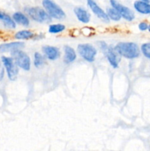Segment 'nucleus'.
<instances>
[{
  "label": "nucleus",
  "mask_w": 150,
  "mask_h": 151,
  "mask_svg": "<svg viewBox=\"0 0 150 151\" xmlns=\"http://www.w3.org/2000/svg\"><path fill=\"white\" fill-rule=\"evenodd\" d=\"M35 36L33 32L30 30H20L15 34V38L18 40H27Z\"/></svg>",
  "instance_id": "obj_17"
},
{
  "label": "nucleus",
  "mask_w": 150,
  "mask_h": 151,
  "mask_svg": "<svg viewBox=\"0 0 150 151\" xmlns=\"http://www.w3.org/2000/svg\"><path fill=\"white\" fill-rule=\"evenodd\" d=\"M120 56L127 59H134L139 57L140 49L134 42H120L114 47Z\"/></svg>",
  "instance_id": "obj_1"
},
{
  "label": "nucleus",
  "mask_w": 150,
  "mask_h": 151,
  "mask_svg": "<svg viewBox=\"0 0 150 151\" xmlns=\"http://www.w3.org/2000/svg\"><path fill=\"white\" fill-rule=\"evenodd\" d=\"M76 58V54L75 50L72 47L69 46H66L64 48V58H63V62L66 64L72 63L74 61Z\"/></svg>",
  "instance_id": "obj_14"
},
{
  "label": "nucleus",
  "mask_w": 150,
  "mask_h": 151,
  "mask_svg": "<svg viewBox=\"0 0 150 151\" xmlns=\"http://www.w3.org/2000/svg\"><path fill=\"white\" fill-rule=\"evenodd\" d=\"M99 46L102 50L104 54H105L107 60L113 68H117L120 61V55L116 52L114 48L109 47L104 41H100Z\"/></svg>",
  "instance_id": "obj_5"
},
{
  "label": "nucleus",
  "mask_w": 150,
  "mask_h": 151,
  "mask_svg": "<svg viewBox=\"0 0 150 151\" xmlns=\"http://www.w3.org/2000/svg\"><path fill=\"white\" fill-rule=\"evenodd\" d=\"M42 4L46 12L51 18L56 19H63L66 18V13L63 9L53 1L44 0L42 1Z\"/></svg>",
  "instance_id": "obj_3"
},
{
  "label": "nucleus",
  "mask_w": 150,
  "mask_h": 151,
  "mask_svg": "<svg viewBox=\"0 0 150 151\" xmlns=\"http://www.w3.org/2000/svg\"><path fill=\"white\" fill-rule=\"evenodd\" d=\"M138 28L142 31L146 30V29H148V24H147L146 22H141L138 25Z\"/></svg>",
  "instance_id": "obj_22"
},
{
  "label": "nucleus",
  "mask_w": 150,
  "mask_h": 151,
  "mask_svg": "<svg viewBox=\"0 0 150 151\" xmlns=\"http://www.w3.org/2000/svg\"><path fill=\"white\" fill-rule=\"evenodd\" d=\"M110 3L111 4L112 7L117 10L119 14L121 15V18L124 19L125 20L131 22V21L135 19V13L130 8L126 7L124 4H120L119 1H116V0H111Z\"/></svg>",
  "instance_id": "obj_8"
},
{
  "label": "nucleus",
  "mask_w": 150,
  "mask_h": 151,
  "mask_svg": "<svg viewBox=\"0 0 150 151\" xmlns=\"http://www.w3.org/2000/svg\"><path fill=\"white\" fill-rule=\"evenodd\" d=\"M141 49L144 55L147 58L150 59V42L142 44Z\"/></svg>",
  "instance_id": "obj_21"
},
{
  "label": "nucleus",
  "mask_w": 150,
  "mask_h": 151,
  "mask_svg": "<svg viewBox=\"0 0 150 151\" xmlns=\"http://www.w3.org/2000/svg\"><path fill=\"white\" fill-rule=\"evenodd\" d=\"M24 47V43L21 41H15V42L0 44V53L8 52H12L16 50H20Z\"/></svg>",
  "instance_id": "obj_10"
},
{
  "label": "nucleus",
  "mask_w": 150,
  "mask_h": 151,
  "mask_svg": "<svg viewBox=\"0 0 150 151\" xmlns=\"http://www.w3.org/2000/svg\"><path fill=\"white\" fill-rule=\"evenodd\" d=\"M77 51L79 55L88 62H93L95 60L97 50L90 44H80L77 47Z\"/></svg>",
  "instance_id": "obj_6"
},
{
  "label": "nucleus",
  "mask_w": 150,
  "mask_h": 151,
  "mask_svg": "<svg viewBox=\"0 0 150 151\" xmlns=\"http://www.w3.org/2000/svg\"><path fill=\"white\" fill-rule=\"evenodd\" d=\"M134 7L141 14H150V4L147 0H138L134 2Z\"/></svg>",
  "instance_id": "obj_13"
},
{
  "label": "nucleus",
  "mask_w": 150,
  "mask_h": 151,
  "mask_svg": "<svg viewBox=\"0 0 150 151\" xmlns=\"http://www.w3.org/2000/svg\"><path fill=\"white\" fill-rule=\"evenodd\" d=\"M74 13L76 15V18L79 22L87 24L90 22L91 15L85 9L81 7H76L74 9Z\"/></svg>",
  "instance_id": "obj_12"
},
{
  "label": "nucleus",
  "mask_w": 150,
  "mask_h": 151,
  "mask_svg": "<svg viewBox=\"0 0 150 151\" xmlns=\"http://www.w3.org/2000/svg\"><path fill=\"white\" fill-rule=\"evenodd\" d=\"M44 63H45V59H44V56L41 53L36 52L34 54V65L35 67H41L44 64Z\"/></svg>",
  "instance_id": "obj_19"
},
{
  "label": "nucleus",
  "mask_w": 150,
  "mask_h": 151,
  "mask_svg": "<svg viewBox=\"0 0 150 151\" xmlns=\"http://www.w3.org/2000/svg\"><path fill=\"white\" fill-rule=\"evenodd\" d=\"M43 52L46 57L51 60H55L58 58L60 55V52L59 49L52 46H44L43 47Z\"/></svg>",
  "instance_id": "obj_11"
},
{
  "label": "nucleus",
  "mask_w": 150,
  "mask_h": 151,
  "mask_svg": "<svg viewBox=\"0 0 150 151\" xmlns=\"http://www.w3.org/2000/svg\"><path fill=\"white\" fill-rule=\"evenodd\" d=\"M1 61L3 65L5 68L6 72H7V77L9 80L12 81H16L19 74V67L16 64L15 61L12 58L2 56L1 57Z\"/></svg>",
  "instance_id": "obj_7"
},
{
  "label": "nucleus",
  "mask_w": 150,
  "mask_h": 151,
  "mask_svg": "<svg viewBox=\"0 0 150 151\" xmlns=\"http://www.w3.org/2000/svg\"><path fill=\"white\" fill-rule=\"evenodd\" d=\"M65 29H66L65 25L61 24H51L49 26V32L50 33L56 34L63 32V31L65 30Z\"/></svg>",
  "instance_id": "obj_20"
},
{
  "label": "nucleus",
  "mask_w": 150,
  "mask_h": 151,
  "mask_svg": "<svg viewBox=\"0 0 150 151\" xmlns=\"http://www.w3.org/2000/svg\"><path fill=\"white\" fill-rule=\"evenodd\" d=\"M148 29H149V31L150 32V24L148 25Z\"/></svg>",
  "instance_id": "obj_23"
},
{
  "label": "nucleus",
  "mask_w": 150,
  "mask_h": 151,
  "mask_svg": "<svg viewBox=\"0 0 150 151\" xmlns=\"http://www.w3.org/2000/svg\"><path fill=\"white\" fill-rule=\"evenodd\" d=\"M24 10L31 19L38 23H50L51 22V18L49 16L46 10L41 7H26Z\"/></svg>",
  "instance_id": "obj_2"
},
{
  "label": "nucleus",
  "mask_w": 150,
  "mask_h": 151,
  "mask_svg": "<svg viewBox=\"0 0 150 151\" xmlns=\"http://www.w3.org/2000/svg\"><path fill=\"white\" fill-rule=\"evenodd\" d=\"M11 55L18 67H20L25 71H29L30 69V58L26 52L19 50L12 52Z\"/></svg>",
  "instance_id": "obj_4"
},
{
  "label": "nucleus",
  "mask_w": 150,
  "mask_h": 151,
  "mask_svg": "<svg viewBox=\"0 0 150 151\" xmlns=\"http://www.w3.org/2000/svg\"><path fill=\"white\" fill-rule=\"evenodd\" d=\"M0 20L3 22L4 26L9 29H15L16 27V24L13 21V18L10 17L7 13L2 11H0Z\"/></svg>",
  "instance_id": "obj_16"
},
{
  "label": "nucleus",
  "mask_w": 150,
  "mask_h": 151,
  "mask_svg": "<svg viewBox=\"0 0 150 151\" xmlns=\"http://www.w3.org/2000/svg\"><path fill=\"white\" fill-rule=\"evenodd\" d=\"M88 5L89 6L90 9L92 10L93 13L97 16L99 19H101L102 22L104 23H109L110 22V19H109L108 16H107L106 12H104L99 6L97 4L96 1L94 0H88Z\"/></svg>",
  "instance_id": "obj_9"
},
{
  "label": "nucleus",
  "mask_w": 150,
  "mask_h": 151,
  "mask_svg": "<svg viewBox=\"0 0 150 151\" xmlns=\"http://www.w3.org/2000/svg\"><path fill=\"white\" fill-rule=\"evenodd\" d=\"M13 19L15 23L19 24L24 27H27L29 24V20L27 16H25L21 12H16L13 15Z\"/></svg>",
  "instance_id": "obj_15"
},
{
  "label": "nucleus",
  "mask_w": 150,
  "mask_h": 151,
  "mask_svg": "<svg viewBox=\"0 0 150 151\" xmlns=\"http://www.w3.org/2000/svg\"><path fill=\"white\" fill-rule=\"evenodd\" d=\"M106 12H107L106 13H107L109 19H111V20L115 21V22H118V21L121 19V16L119 14V12L115 10L113 7H109V8L107 9Z\"/></svg>",
  "instance_id": "obj_18"
}]
</instances>
